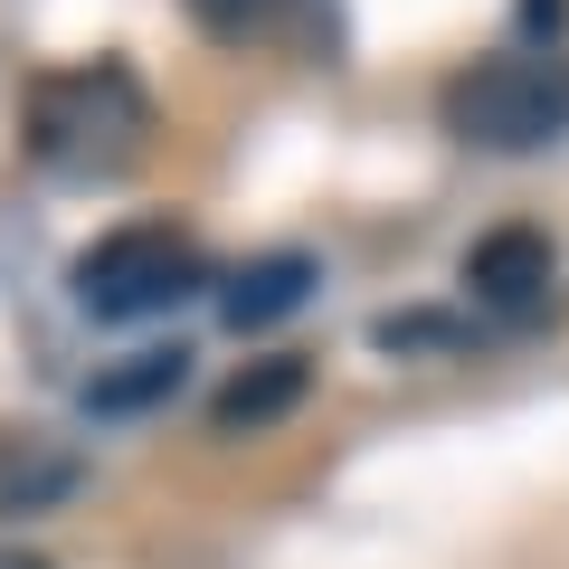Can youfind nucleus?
Returning <instances> with one entry per match:
<instances>
[{"instance_id":"1","label":"nucleus","mask_w":569,"mask_h":569,"mask_svg":"<svg viewBox=\"0 0 569 569\" xmlns=\"http://www.w3.org/2000/svg\"><path fill=\"white\" fill-rule=\"evenodd\" d=\"M20 142H29V162L58 171V181H114V171L142 162V142H152V96L114 58L58 67V77L29 86Z\"/></svg>"},{"instance_id":"2","label":"nucleus","mask_w":569,"mask_h":569,"mask_svg":"<svg viewBox=\"0 0 569 569\" xmlns=\"http://www.w3.org/2000/svg\"><path fill=\"white\" fill-rule=\"evenodd\" d=\"M447 133L475 152H550L569 133V58L560 48H512L447 86Z\"/></svg>"},{"instance_id":"3","label":"nucleus","mask_w":569,"mask_h":569,"mask_svg":"<svg viewBox=\"0 0 569 569\" xmlns=\"http://www.w3.org/2000/svg\"><path fill=\"white\" fill-rule=\"evenodd\" d=\"M67 284H77V305L96 313V323H152V313L190 305V295L209 284V257L181 238V228L133 219V228H104V238L77 257Z\"/></svg>"},{"instance_id":"4","label":"nucleus","mask_w":569,"mask_h":569,"mask_svg":"<svg viewBox=\"0 0 569 569\" xmlns=\"http://www.w3.org/2000/svg\"><path fill=\"white\" fill-rule=\"evenodd\" d=\"M466 305L493 332H531L560 313V257H550L541 228H493L466 247Z\"/></svg>"},{"instance_id":"5","label":"nucleus","mask_w":569,"mask_h":569,"mask_svg":"<svg viewBox=\"0 0 569 569\" xmlns=\"http://www.w3.org/2000/svg\"><path fill=\"white\" fill-rule=\"evenodd\" d=\"M313 284H323V266H313L305 247H276V257H247L238 276L219 284V323H228V332H266V323H284V313L305 305Z\"/></svg>"},{"instance_id":"6","label":"nucleus","mask_w":569,"mask_h":569,"mask_svg":"<svg viewBox=\"0 0 569 569\" xmlns=\"http://www.w3.org/2000/svg\"><path fill=\"white\" fill-rule=\"evenodd\" d=\"M181 380H190V351L152 342V351H123L114 370H96V380H86V408H96V418H133V408H162Z\"/></svg>"},{"instance_id":"7","label":"nucleus","mask_w":569,"mask_h":569,"mask_svg":"<svg viewBox=\"0 0 569 569\" xmlns=\"http://www.w3.org/2000/svg\"><path fill=\"white\" fill-rule=\"evenodd\" d=\"M305 380H313V370H305V351H276V361L238 370V380H228L219 399H209V418H219L228 437H238V427H247V437H257L266 418H284V408L305 399Z\"/></svg>"},{"instance_id":"8","label":"nucleus","mask_w":569,"mask_h":569,"mask_svg":"<svg viewBox=\"0 0 569 569\" xmlns=\"http://www.w3.org/2000/svg\"><path fill=\"white\" fill-rule=\"evenodd\" d=\"M77 485V456L39 447V437H0V512H39Z\"/></svg>"},{"instance_id":"9","label":"nucleus","mask_w":569,"mask_h":569,"mask_svg":"<svg viewBox=\"0 0 569 569\" xmlns=\"http://www.w3.org/2000/svg\"><path fill=\"white\" fill-rule=\"evenodd\" d=\"M190 20H200L209 39L247 48V39H276V29L295 20V0H190Z\"/></svg>"},{"instance_id":"10","label":"nucleus","mask_w":569,"mask_h":569,"mask_svg":"<svg viewBox=\"0 0 569 569\" xmlns=\"http://www.w3.org/2000/svg\"><path fill=\"white\" fill-rule=\"evenodd\" d=\"M0 569H48V560H39V550H0Z\"/></svg>"}]
</instances>
